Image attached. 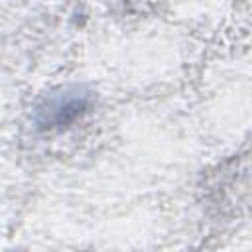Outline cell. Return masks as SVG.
<instances>
[{
	"label": "cell",
	"mask_w": 252,
	"mask_h": 252,
	"mask_svg": "<svg viewBox=\"0 0 252 252\" xmlns=\"http://www.w3.org/2000/svg\"><path fill=\"white\" fill-rule=\"evenodd\" d=\"M93 94L83 87H61L45 94L33 112V124L41 132H59L89 112Z\"/></svg>",
	"instance_id": "cell-1"
}]
</instances>
